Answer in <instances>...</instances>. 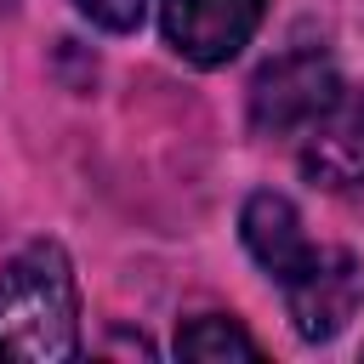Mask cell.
Here are the masks:
<instances>
[{
    "instance_id": "cell-1",
    "label": "cell",
    "mask_w": 364,
    "mask_h": 364,
    "mask_svg": "<svg viewBox=\"0 0 364 364\" xmlns=\"http://www.w3.org/2000/svg\"><path fill=\"white\" fill-rule=\"evenodd\" d=\"M80 353V284L57 239H28L0 267V358L63 364Z\"/></svg>"
},
{
    "instance_id": "cell-2",
    "label": "cell",
    "mask_w": 364,
    "mask_h": 364,
    "mask_svg": "<svg viewBox=\"0 0 364 364\" xmlns=\"http://www.w3.org/2000/svg\"><path fill=\"white\" fill-rule=\"evenodd\" d=\"M336 91H341V74H336L330 51H318V46L279 51L250 80V125L267 136H296Z\"/></svg>"
},
{
    "instance_id": "cell-3",
    "label": "cell",
    "mask_w": 364,
    "mask_h": 364,
    "mask_svg": "<svg viewBox=\"0 0 364 364\" xmlns=\"http://www.w3.org/2000/svg\"><path fill=\"white\" fill-rule=\"evenodd\" d=\"M284 290V313L296 324L301 341H330L336 330H347V318L364 301V262L341 245H318L313 262L279 284Z\"/></svg>"
},
{
    "instance_id": "cell-4",
    "label": "cell",
    "mask_w": 364,
    "mask_h": 364,
    "mask_svg": "<svg viewBox=\"0 0 364 364\" xmlns=\"http://www.w3.org/2000/svg\"><path fill=\"white\" fill-rule=\"evenodd\" d=\"M262 11L267 0H159V28L182 63L222 68L250 46V34L262 28Z\"/></svg>"
},
{
    "instance_id": "cell-5",
    "label": "cell",
    "mask_w": 364,
    "mask_h": 364,
    "mask_svg": "<svg viewBox=\"0 0 364 364\" xmlns=\"http://www.w3.org/2000/svg\"><path fill=\"white\" fill-rule=\"evenodd\" d=\"M296 136H301L307 182H318L330 193L364 188V85H341Z\"/></svg>"
},
{
    "instance_id": "cell-6",
    "label": "cell",
    "mask_w": 364,
    "mask_h": 364,
    "mask_svg": "<svg viewBox=\"0 0 364 364\" xmlns=\"http://www.w3.org/2000/svg\"><path fill=\"white\" fill-rule=\"evenodd\" d=\"M239 239H245V250L256 256V267H262L273 284L296 279V273L313 262V250H318V245L307 239L296 205H290L284 193H273V188H262V193L245 199V210H239Z\"/></svg>"
},
{
    "instance_id": "cell-7",
    "label": "cell",
    "mask_w": 364,
    "mask_h": 364,
    "mask_svg": "<svg viewBox=\"0 0 364 364\" xmlns=\"http://www.w3.org/2000/svg\"><path fill=\"white\" fill-rule=\"evenodd\" d=\"M176 358H193V364H228V358H262L256 336L228 318V313H199L176 330Z\"/></svg>"
},
{
    "instance_id": "cell-8",
    "label": "cell",
    "mask_w": 364,
    "mask_h": 364,
    "mask_svg": "<svg viewBox=\"0 0 364 364\" xmlns=\"http://www.w3.org/2000/svg\"><path fill=\"white\" fill-rule=\"evenodd\" d=\"M97 28H108V34H131L136 23H142V6L148 0H74Z\"/></svg>"
}]
</instances>
